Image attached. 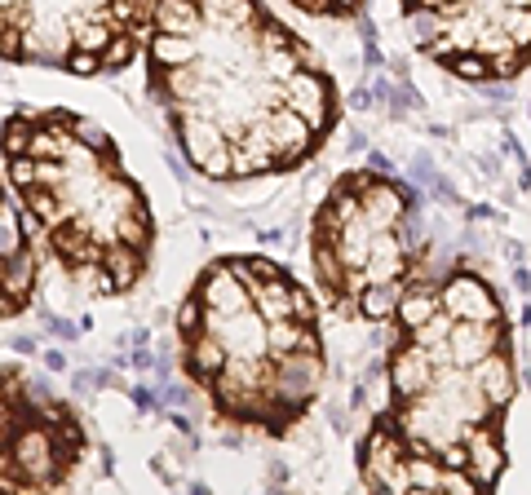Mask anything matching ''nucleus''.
<instances>
[{"instance_id":"obj_1","label":"nucleus","mask_w":531,"mask_h":495,"mask_svg":"<svg viewBox=\"0 0 531 495\" xmlns=\"http://www.w3.org/2000/svg\"><path fill=\"white\" fill-rule=\"evenodd\" d=\"M147 89L177 151L209 181L293 173L341 119L332 71L261 0H159Z\"/></svg>"},{"instance_id":"obj_5","label":"nucleus","mask_w":531,"mask_h":495,"mask_svg":"<svg viewBox=\"0 0 531 495\" xmlns=\"http://www.w3.org/2000/svg\"><path fill=\"white\" fill-rule=\"evenodd\" d=\"M416 195L390 173L345 169L310 217V270L345 323H390L421 283Z\"/></svg>"},{"instance_id":"obj_7","label":"nucleus","mask_w":531,"mask_h":495,"mask_svg":"<svg viewBox=\"0 0 531 495\" xmlns=\"http://www.w3.org/2000/svg\"><path fill=\"white\" fill-rule=\"evenodd\" d=\"M399 9L447 75L500 85L531 67V0H399Z\"/></svg>"},{"instance_id":"obj_3","label":"nucleus","mask_w":531,"mask_h":495,"mask_svg":"<svg viewBox=\"0 0 531 495\" xmlns=\"http://www.w3.org/2000/svg\"><path fill=\"white\" fill-rule=\"evenodd\" d=\"M177 354L213 416L261 438L293 433L319 403V305L293 270L257 252L209 261L177 305Z\"/></svg>"},{"instance_id":"obj_2","label":"nucleus","mask_w":531,"mask_h":495,"mask_svg":"<svg viewBox=\"0 0 531 495\" xmlns=\"http://www.w3.org/2000/svg\"><path fill=\"white\" fill-rule=\"evenodd\" d=\"M518 398L514 332L478 270L421 279L390 319L385 403L354 447L372 491H492Z\"/></svg>"},{"instance_id":"obj_8","label":"nucleus","mask_w":531,"mask_h":495,"mask_svg":"<svg viewBox=\"0 0 531 495\" xmlns=\"http://www.w3.org/2000/svg\"><path fill=\"white\" fill-rule=\"evenodd\" d=\"M5 460L0 482L5 491H58L67 486L89 456V433L80 416L63 403L36 389L27 376L5 371Z\"/></svg>"},{"instance_id":"obj_6","label":"nucleus","mask_w":531,"mask_h":495,"mask_svg":"<svg viewBox=\"0 0 531 495\" xmlns=\"http://www.w3.org/2000/svg\"><path fill=\"white\" fill-rule=\"evenodd\" d=\"M159 0H0V53L9 67L111 75L147 53Z\"/></svg>"},{"instance_id":"obj_10","label":"nucleus","mask_w":531,"mask_h":495,"mask_svg":"<svg viewBox=\"0 0 531 495\" xmlns=\"http://www.w3.org/2000/svg\"><path fill=\"white\" fill-rule=\"evenodd\" d=\"M288 5L310 18H354V14H363L367 0H288Z\"/></svg>"},{"instance_id":"obj_9","label":"nucleus","mask_w":531,"mask_h":495,"mask_svg":"<svg viewBox=\"0 0 531 495\" xmlns=\"http://www.w3.org/2000/svg\"><path fill=\"white\" fill-rule=\"evenodd\" d=\"M0 225H5V314L18 319L31 301V287H36V247L27 239V217L14 203V195L5 203Z\"/></svg>"},{"instance_id":"obj_4","label":"nucleus","mask_w":531,"mask_h":495,"mask_svg":"<svg viewBox=\"0 0 531 495\" xmlns=\"http://www.w3.org/2000/svg\"><path fill=\"white\" fill-rule=\"evenodd\" d=\"M5 186L71 283L125 297L147 279L155 213L115 137L67 107L5 115Z\"/></svg>"}]
</instances>
